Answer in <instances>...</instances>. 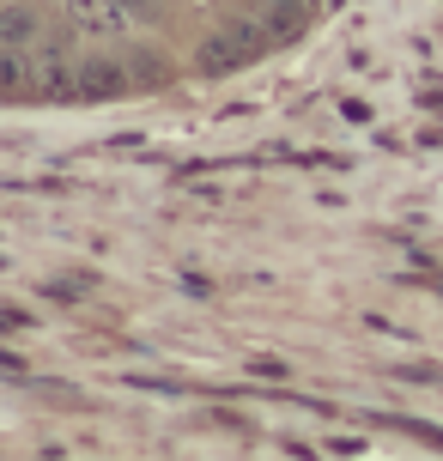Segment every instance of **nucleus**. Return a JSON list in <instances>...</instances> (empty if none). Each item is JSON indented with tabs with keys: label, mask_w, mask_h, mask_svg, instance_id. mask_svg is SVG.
Instances as JSON below:
<instances>
[{
	"label": "nucleus",
	"mask_w": 443,
	"mask_h": 461,
	"mask_svg": "<svg viewBox=\"0 0 443 461\" xmlns=\"http://www.w3.org/2000/svg\"><path fill=\"white\" fill-rule=\"evenodd\" d=\"M68 24L79 37L104 43V37H122L134 24V6H122V0H68Z\"/></svg>",
	"instance_id": "f257e3e1"
},
{
	"label": "nucleus",
	"mask_w": 443,
	"mask_h": 461,
	"mask_svg": "<svg viewBox=\"0 0 443 461\" xmlns=\"http://www.w3.org/2000/svg\"><path fill=\"white\" fill-rule=\"evenodd\" d=\"M274 43L267 37V24H225L219 37H212L207 49H201V68H231V61H249V55H261V49Z\"/></svg>",
	"instance_id": "f03ea898"
},
{
	"label": "nucleus",
	"mask_w": 443,
	"mask_h": 461,
	"mask_svg": "<svg viewBox=\"0 0 443 461\" xmlns=\"http://www.w3.org/2000/svg\"><path fill=\"white\" fill-rule=\"evenodd\" d=\"M31 79H37V97H49V104H68V97H79V68H73V49H37Z\"/></svg>",
	"instance_id": "7ed1b4c3"
},
{
	"label": "nucleus",
	"mask_w": 443,
	"mask_h": 461,
	"mask_svg": "<svg viewBox=\"0 0 443 461\" xmlns=\"http://www.w3.org/2000/svg\"><path fill=\"white\" fill-rule=\"evenodd\" d=\"M79 97H92V104L128 97V68L110 61V55H86V61H79Z\"/></svg>",
	"instance_id": "20e7f679"
},
{
	"label": "nucleus",
	"mask_w": 443,
	"mask_h": 461,
	"mask_svg": "<svg viewBox=\"0 0 443 461\" xmlns=\"http://www.w3.org/2000/svg\"><path fill=\"white\" fill-rule=\"evenodd\" d=\"M43 43V13L37 6H0V49H37Z\"/></svg>",
	"instance_id": "39448f33"
},
{
	"label": "nucleus",
	"mask_w": 443,
	"mask_h": 461,
	"mask_svg": "<svg viewBox=\"0 0 443 461\" xmlns=\"http://www.w3.org/2000/svg\"><path fill=\"white\" fill-rule=\"evenodd\" d=\"M37 79H31V61L24 49H0V97H31Z\"/></svg>",
	"instance_id": "423d86ee"
},
{
	"label": "nucleus",
	"mask_w": 443,
	"mask_h": 461,
	"mask_svg": "<svg viewBox=\"0 0 443 461\" xmlns=\"http://www.w3.org/2000/svg\"><path fill=\"white\" fill-rule=\"evenodd\" d=\"M122 6H134V13H146V0H122Z\"/></svg>",
	"instance_id": "0eeeda50"
}]
</instances>
